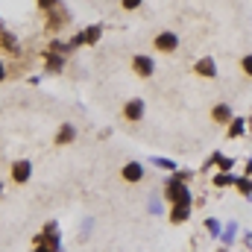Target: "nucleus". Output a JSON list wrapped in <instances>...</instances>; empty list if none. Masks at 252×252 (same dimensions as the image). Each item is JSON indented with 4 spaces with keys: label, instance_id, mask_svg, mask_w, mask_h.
Returning <instances> with one entry per match:
<instances>
[{
    "label": "nucleus",
    "instance_id": "nucleus-14",
    "mask_svg": "<svg viewBox=\"0 0 252 252\" xmlns=\"http://www.w3.org/2000/svg\"><path fill=\"white\" fill-rule=\"evenodd\" d=\"M141 6V0H124V9H138Z\"/></svg>",
    "mask_w": 252,
    "mask_h": 252
},
{
    "label": "nucleus",
    "instance_id": "nucleus-10",
    "mask_svg": "<svg viewBox=\"0 0 252 252\" xmlns=\"http://www.w3.org/2000/svg\"><path fill=\"white\" fill-rule=\"evenodd\" d=\"M182 220H188V205H176L173 208V223H182Z\"/></svg>",
    "mask_w": 252,
    "mask_h": 252
},
{
    "label": "nucleus",
    "instance_id": "nucleus-5",
    "mask_svg": "<svg viewBox=\"0 0 252 252\" xmlns=\"http://www.w3.org/2000/svg\"><path fill=\"white\" fill-rule=\"evenodd\" d=\"M124 179H129V182H141L144 179V167L138 164V161H129L124 167Z\"/></svg>",
    "mask_w": 252,
    "mask_h": 252
},
{
    "label": "nucleus",
    "instance_id": "nucleus-4",
    "mask_svg": "<svg viewBox=\"0 0 252 252\" xmlns=\"http://www.w3.org/2000/svg\"><path fill=\"white\" fill-rule=\"evenodd\" d=\"M167 196H170V199H173L176 205H188V202H190L188 188H185V185H176V182L170 185V190H167Z\"/></svg>",
    "mask_w": 252,
    "mask_h": 252
},
{
    "label": "nucleus",
    "instance_id": "nucleus-11",
    "mask_svg": "<svg viewBox=\"0 0 252 252\" xmlns=\"http://www.w3.org/2000/svg\"><path fill=\"white\" fill-rule=\"evenodd\" d=\"M158 167H164V170H173V161H167V158H153Z\"/></svg>",
    "mask_w": 252,
    "mask_h": 252
},
{
    "label": "nucleus",
    "instance_id": "nucleus-12",
    "mask_svg": "<svg viewBox=\"0 0 252 252\" xmlns=\"http://www.w3.org/2000/svg\"><path fill=\"white\" fill-rule=\"evenodd\" d=\"M214 118H220V121H223V118H229V109H226V106H220V109L214 112Z\"/></svg>",
    "mask_w": 252,
    "mask_h": 252
},
{
    "label": "nucleus",
    "instance_id": "nucleus-8",
    "mask_svg": "<svg viewBox=\"0 0 252 252\" xmlns=\"http://www.w3.org/2000/svg\"><path fill=\"white\" fill-rule=\"evenodd\" d=\"M196 70H199L202 76H214V73H217V67H214V62H211V59H202V62L196 64Z\"/></svg>",
    "mask_w": 252,
    "mask_h": 252
},
{
    "label": "nucleus",
    "instance_id": "nucleus-1",
    "mask_svg": "<svg viewBox=\"0 0 252 252\" xmlns=\"http://www.w3.org/2000/svg\"><path fill=\"white\" fill-rule=\"evenodd\" d=\"M176 47H179V35H176V32H161V35H156V50L173 53Z\"/></svg>",
    "mask_w": 252,
    "mask_h": 252
},
{
    "label": "nucleus",
    "instance_id": "nucleus-18",
    "mask_svg": "<svg viewBox=\"0 0 252 252\" xmlns=\"http://www.w3.org/2000/svg\"><path fill=\"white\" fill-rule=\"evenodd\" d=\"M0 190H3V185H0Z\"/></svg>",
    "mask_w": 252,
    "mask_h": 252
},
{
    "label": "nucleus",
    "instance_id": "nucleus-16",
    "mask_svg": "<svg viewBox=\"0 0 252 252\" xmlns=\"http://www.w3.org/2000/svg\"><path fill=\"white\" fill-rule=\"evenodd\" d=\"M35 252H53V250H50V247H41V244H38V250H35Z\"/></svg>",
    "mask_w": 252,
    "mask_h": 252
},
{
    "label": "nucleus",
    "instance_id": "nucleus-9",
    "mask_svg": "<svg viewBox=\"0 0 252 252\" xmlns=\"http://www.w3.org/2000/svg\"><path fill=\"white\" fill-rule=\"evenodd\" d=\"M97 38H100V27H91V30H88V32H82L76 41H88V44H91V41H97Z\"/></svg>",
    "mask_w": 252,
    "mask_h": 252
},
{
    "label": "nucleus",
    "instance_id": "nucleus-3",
    "mask_svg": "<svg viewBox=\"0 0 252 252\" xmlns=\"http://www.w3.org/2000/svg\"><path fill=\"white\" fill-rule=\"evenodd\" d=\"M132 67H135V73H141V76H153V73H156V64H153V59H147V56H135V59H132Z\"/></svg>",
    "mask_w": 252,
    "mask_h": 252
},
{
    "label": "nucleus",
    "instance_id": "nucleus-13",
    "mask_svg": "<svg viewBox=\"0 0 252 252\" xmlns=\"http://www.w3.org/2000/svg\"><path fill=\"white\" fill-rule=\"evenodd\" d=\"M56 3H59V0H38V6H41V9H53Z\"/></svg>",
    "mask_w": 252,
    "mask_h": 252
},
{
    "label": "nucleus",
    "instance_id": "nucleus-15",
    "mask_svg": "<svg viewBox=\"0 0 252 252\" xmlns=\"http://www.w3.org/2000/svg\"><path fill=\"white\" fill-rule=\"evenodd\" d=\"M244 67L250 70V76H252V56H247V59H244Z\"/></svg>",
    "mask_w": 252,
    "mask_h": 252
},
{
    "label": "nucleus",
    "instance_id": "nucleus-7",
    "mask_svg": "<svg viewBox=\"0 0 252 252\" xmlns=\"http://www.w3.org/2000/svg\"><path fill=\"white\" fill-rule=\"evenodd\" d=\"M73 138H76V129L70 124H64L62 129H59V135H56V144H70Z\"/></svg>",
    "mask_w": 252,
    "mask_h": 252
},
{
    "label": "nucleus",
    "instance_id": "nucleus-2",
    "mask_svg": "<svg viewBox=\"0 0 252 252\" xmlns=\"http://www.w3.org/2000/svg\"><path fill=\"white\" fill-rule=\"evenodd\" d=\"M32 176V164L24 158V161H15L12 164V182H18V185H24L27 179Z\"/></svg>",
    "mask_w": 252,
    "mask_h": 252
},
{
    "label": "nucleus",
    "instance_id": "nucleus-6",
    "mask_svg": "<svg viewBox=\"0 0 252 252\" xmlns=\"http://www.w3.org/2000/svg\"><path fill=\"white\" fill-rule=\"evenodd\" d=\"M126 118H129V121H141V118H144V103H141V100L126 103Z\"/></svg>",
    "mask_w": 252,
    "mask_h": 252
},
{
    "label": "nucleus",
    "instance_id": "nucleus-17",
    "mask_svg": "<svg viewBox=\"0 0 252 252\" xmlns=\"http://www.w3.org/2000/svg\"><path fill=\"white\" fill-rule=\"evenodd\" d=\"M3 76H6V67H3V62H0V79H3Z\"/></svg>",
    "mask_w": 252,
    "mask_h": 252
}]
</instances>
